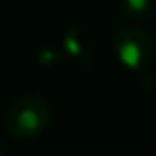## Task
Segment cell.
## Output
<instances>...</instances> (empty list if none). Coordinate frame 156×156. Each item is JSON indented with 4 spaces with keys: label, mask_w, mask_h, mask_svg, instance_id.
<instances>
[{
    "label": "cell",
    "mask_w": 156,
    "mask_h": 156,
    "mask_svg": "<svg viewBox=\"0 0 156 156\" xmlns=\"http://www.w3.org/2000/svg\"><path fill=\"white\" fill-rule=\"evenodd\" d=\"M121 10L126 18L146 22L156 18V0H121Z\"/></svg>",
    "instance_id": "obj_4"
},
{
    "label": "cell",
    "mask_w": 156,
    "mask_h": 156,
    "mask_svg": "<svg viewBox=\"0 0 156 156\" xmlns=\"http://www.w3.org/2000/svg\"><path fill=\"white\" fill-rule=\"evenodd\" d=\"M61 44H63V50L71 57H75L77 61H81V63H85L87 59H91V55H93L91 42H89V38L79 30V28H71V30L65 32Z\"/></svg>",
    "instance_id": "obj_3"
},
{
    "label": "cell",
    "mask_w": 156,
    "mask_h": 156,
    "mask_svg": "<svg viewBox=\"0 0 156 156\" xmlns=\"http://www.w3.org/2000/svg\"><path fill=\"white\" fill-rule=\"evenodd\" d=\"M51 119L50 103L40 93L20 95L6 111V129L16 138H36L48 129Z\"/></svg>",
    "instance_id": "obj_1"
},
{
    "label": "cell",
    "mask_w": 156,
    "mask_h": 156,
    "mask_svg": "<svg viewBox=\"0 0 156 156\" xmlns=\"http://www.w3.org/2000/svg\"><path fill=\"white\" fill-rule=\"evenodd\" d=\"M61 53L57 50H53V48H44L42 51H40V63L46 65V67H50V65H55V61H59Z\"/></svg>",
    "instance_id": "obj_5"
},
{
    "label": "cell",
    "mask_w": 156,
    "mask_h": 156,
    "mask_svg": "<svg viewBox=\"0 0 156 156\" xmlns=\"http://www.w3.org/2000/svg\"><path fill=\"white\" fill-rule=\"evenodd\" d=\"M0 156H2V150H0Z\"/></svg>",
    "instance_id": "obj_6"
},
{
    "label": "cell",
    "mask_w": 156,
    "mask_h": 156,
    "mask_svg": "<svg viewBox=\"0 0 156 156\" xmlns=\"http://www.w3.org/2000/svg\"><path fill=\"white\" fill-rule=\"evenodd\" d=\"M154 38L142 26H122L113 36V51L125 67L134 71H146L154 57Z\"/></svg>",
    "instance_id": "obj_2"
}]
</instances>
